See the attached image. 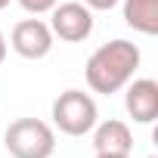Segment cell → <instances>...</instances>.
<instances>
[{"label":"cell","mask_w":158,"mask_h":158,"mask_svg":"<svg viewBox=\"0 0 158 158\" xmlns=\"http://www.w3.org/2000/svg\"><path fill=\"white\" fill-rule=\"evenodd\" d=\"M6 53H10V44H6V34H3V28H0V65H3Z\"/></svg>","instance_id":"8fae6325"},{"label":"cell","mask_w":158,"mask_h":158,"mask_svg":"<svg viewBox=\"0 0 158 158\" xmlns=\"http://www.w3.org/2000/svg\"><path fill=\"white\" fill-rule=\"evenodd\" d=\"M124 22L139 34H158V0H124Z\"/></svg>","instance_id":"ba28073f"},{"label":"cell","mask_w":158,"mask_h":158,"mask_svg":"<svg viewBox=\"0 0 158 158\" xmlns=\"http://www.w3.org/2000/svg\"><path fill=\"white\" fill-rule=\"evenodd\" d=\"M124 106L127 115L136 124H152L158 118V81L152 77H130V84L124 87Z\"/></svg>","instance_id":"8992f818"},{"label":"cell","mask_w":158,"mask_h":158,"mask_svg":"<svg viewBox=\"0 0 158 158\" xmlns=\"http://www.w3.org/2000/svg\"><path fill=\"white\" fill-rule=\"evenodd\" d=\"M50 31L53 37L65 40V44H81L93 34V10L84 6L81 0H68V3H56L50 10Z\"/></svg>","instance_id":"277c9868"},{"label":"cell","mask_w":158,"mask_h":158,"mask_svg":"<svg viewBox=\"0 0 158 158\" xmlns=\"http://www.w3.org/2000/svg\"><path fill=\"white\" fill-rule=\"evenodd\" d=\"M139 47L133 40H109L102 47H96L84 65V77H87V87L93 93H102V96H112L118 90H124L130 84V77L136 74L139 68Z\"/></svg>","instance_id":"6da1fadb"},{"label":"cell","mask_w":158,"mask_h":158,"mask_svg":"<svg viewBox=\"0 0 158 158\" xmlns=\"http://www.w3.org/2000/svg\"><path fill=\"white\" fill-rule=\"evenodd\" d=\"M3 146L13 158H53L56 130L40 118H16L3 133Z\"/></svg>","instance_id":"7a4b0ae2"},{"label":"cell","mask_w":158,"mask_h":158,"mask_svg":"<svg viewBox=\"0 0 158 158\" xmlns=\"http://www.w3.org/2000/svg\"><path fill=\"white\" fill-rule=\"evenodd\" d=\"M53 44H56V37H53L50 25H47L44 19H37V16L16 22L13 31H10V47H13L22 59H31V62L50 56Z\"/></svg>","instance_id":"5b68a950"},{"label":"cell","mask_w":158,"mask_h":158,"mask_svg":"<svg viewBox=\"0 0 158 158\" xmlns=\"http://www.w3.org/2000/svg\"><path fill=\"white\" fill-rule=\"evenodd\" d=\"M56 3H59V0H19V6H22L25 13H31V16H44V13H50Z\"/></svg>","instance_id":"9c48e42d"},{"label":"cell","mask_w":158,"mask_h":158,"mask_svg":"<svg viewBox=\"0 0 158 158\" xmlns=\"http://www.w3.org/2000/svg\"><path fill=\"white\" fill-rule=\"evenodd\" d=\"M149 158H155V155H149Z\"/></svg>","instance_id":"5bb4252c"},{"label":"cell","mask_w":158,"mask_h":158,"mask_svg":"<svg viewBox=\"0 0 158 158\" xmlns=\"http://www.w3.org/2000/svg\"><path fill=\"white\" fill-rule=\"evenodd\" d=\"M81 3H84V6H90L93 13H106V10H115L121 0H81Z\"/></svg>","instance_id":"30bf717a"},{"label":"cell","mask_w":158,"mask_h":158,"mask_svg":"<svg viewBox=\"0 0 158 158\" xmlns=\"http://www.w3.org/2000/svg\"><path fill=\"white\" fill-rule=\"evenodd\" d=\"M10 6V0H0V10H6Z\"/></svg>","instance_id":"4fadbf2b"},{"label":"cell","mask_w":158,"mask_h":158,"mask_svg":"<svg viewBox=\"0 0 158 158\" xmlns=\"http://www.w3.org/2000/svg\"><path fill=\"white\" fill-rule=\"evenodd\" d=\"M93 133V152L96 155H130L133 152V133L127 127V121L109 118V121H96Z\"/></svg>","instance_id":"52a82bcc"},{"label":"cell","mask_w":158,"mask_h":158,"mask_svg":"<svg viewBox=\"0 0 158 158\" xmlns=\"http://www.w3.org/2000/svg\"><path fill=\"white\" fill-rule=\"evenodd\" d=\"M53 124L65 133V136H87L96 121H99V109H96V99L84 90H65L53 99Z\"/></svg>","instance_id":"3957f363"},{"label":"cell","mask_w":158,"mask_h":158,"mask_svg":"<svg viewBox=\"0 0 158 158\" xmlns=\"http://www.w3.org/2000/svg\"><path fill=\"white\" fill-rule=\"evenodd\" d=\"M93 158H130V155H93Z\"/></svg>","instance_id":"7c38bea8"}]
</instances>
